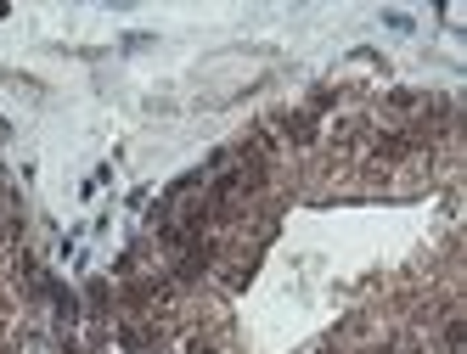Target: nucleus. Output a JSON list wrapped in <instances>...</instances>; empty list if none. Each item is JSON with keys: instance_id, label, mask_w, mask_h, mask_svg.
<instances>
[{"instance_id": "f03ea898", "label": "nucleus", "mask_w": 467, "mask_h": 354, "mask_svg": "<svg viewBox=\"0 0 467 354\" xmlns=\"http://www.w3.org/2000/svg\"><path fill=\"white\" fill-rule=\"evenodd\" d=\"M310 354H349V349H344V343H332V338H321V343H315Z\"/></svg>"}, {"instance_id": "f257e3e1", "label": "nucleus", "mask_w": 467, "mask_h": 354, "mask_svg": "<svg viewBox=\"0 0 467 354\" xmlns=\"http://www.w3.org/2000/svg\"><path fill=\"white\" fill-rule=\"evenodd\" d=\"M383 23H389V28H400V34H411V28H417V23L405 17V11H383Z\"/></svg>"}, {"instance_id": "7ed1b4c3", "label": "nucleus", "mask_w": 467, "mask_h": 354, "mask_svg": "<svg viewBox=\"0 0 467 354\" xmlns=\"http://www.w3.org/2000/svg\"><path fill=\"white\" fill-rule=\"evenodd\" d=\"M0 17H6V6H0Z\"/></svg>"}]
</instances>
